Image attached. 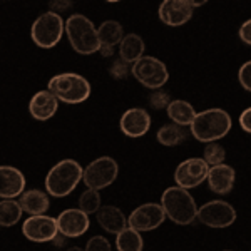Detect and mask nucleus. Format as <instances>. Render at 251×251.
I'll return each mask as SVG.
<instances>
[{"label":"nucleus","mask_w":251,"mask_h":251,"mask_svg":"<svg viewBox=\"0 0 251 251\" xmlns=\"http://www.w3.org/2000/svg\"><path fill=\"white\" fill-rule=\"evenodd\" d=\"M194 139L200 143L211 144L214 141L223 139L231 129V117L225 109H208V111L198 112L196 119L189 126Z\"/></svg>","instance_id":"f257e3e1"},{"label":"nucleus","mask_w":251,"mask_h":251,"mask_svg":"<svg viewBox=\"0 0 251 251\" xmlns=\"http://www.w3.org/2000/svg\"><path fill=\"white\" fill-rule=\"evenodd\" d=\"M161 206H163L166 216L181 226L191 225L200 213L194 198L188 193V189H183L179 186L166 189L161 196Z\"/></svg>","instance_id":"f03ea898"},{"label":"nucleus","mask_w":251,"mask_h":251,"mask_svg":"<svg viewBox=\"0 0 251 251\" xmlns=\"http://www.w3.org/2000/svg\"><path fill=\"white\" fill-rule=\"evenodd\" d=\"M84 177V168L74 159H62L46 176V189L50 196L64 198L77 188Z\"/></svg>","instance_id":"7ed1b4c3"},{"label":"nucleus","mask_w":251,"mask_h":251,"mask_svg":"<svg viewBox=\"0 0 251 251\" xmlns=\"http://www.w3.org/2000/svg\"><path fill=\"white\" fill-rule=\"evenodd\" d=\"M66 34L71 42V47L80 55H91L99 52L100 40L99 32L94 27L92 20L86 15L74 14L66 20Z\"/></svg>","instance_id":"20e7f679"},{"label":"nucleus","mask_w":251,"mask_h":251,"mask_svg":"<svg viewBox=\"0 0 251 251\" xmlns=\"http://www.w3.org/2000/svg\"><path fill=\"white\" fill-rule=\"evenodd\" d=\"M47 91H50L60 102L80 104L91 96V84L80 74L64 72V74H57L49 80Z\"/></svg>","instance_id":"39448f33"},{"label":"nucleus","mask_w":251,"mask_h":251,"mask_svg":"<svg viewBox=\"0 0 251 251\" xmlns=\"http://www.w3.org/2000/svg\"><path fill=\"white\" fill-rule=\"evenodd\" d=\"M64 30H66V22L62 20V17L49 10L46 14L39 15L37 20H34L30 37L37 47L52 49L60 42Z\"/></svg>","instance_id":"423d86ee"},{"label":"nucleus","mask_w":251,"mask_h":251,"mask_svg":"<svg viewBox=\"0 0 251 251\" xmlns=\"http://www.w3.org/2000/svg\"><path fill=\"white\" fill-rule=\"evenodd\" d=\"M117 174H119V166L116 161L109 156H102L92 161L87 168H84L82 183L87 186V189L100 191L114 183Z\"/></svg>","instance_id":"0eeeda50"},{"label":"nucleus","mask_w":251,"mask_h":251,"mask_svg":"<svg viewBox=\"0 0 251 251\" xmlns=\"http://www.w3.org/2000/svg\"><path fill=\"white\" fill-rule=\"evenodd\" d=\"M132 75L137 82H141L148 89H152V91H159L169 79L166 64L151 55H144L143 59L137 60L132 66Z\"/></svg>","instance_id":"6e6552de"},{"label":"nucleus","mask_w":251,"mask_h":251,"mask_svg":"<svg viewBox=\"0 0 251 251\" xmlns=\"http://www.w3.org/2000/svg\"><path fill=\"white\" fill-rule=\"evenodd\" d=\"M198 220L214 229L228 228L236 221V209L223 200H213L201 206Z\"/></svg>","instance_id":"1a4fd4ad"},{"label":"nucleus","mask_w":251,"mask_h":251,"mask_svg":"<svg viewBox=\"0 0 251 251\" xmlns=\"http://www.w3.org/2000/svg\"><path fill=\"white\" fill-rule=\"evenodd\" d=\"M209 168L203 157H189L183 161L174 171V181L179 188L191 189L208 179Z\"/></svg>","instance_id":"9d476101"},{"label":"nucleus","mask_w":251,"mask_h":251,"mask_svg":"<svg viewBox=\"0 0 251 251\" xmlns=\"http://www.w3.org/2000/svg\"><path fill=\"white\" fill-rule=\"evenodd\" d=\"M201 2H194V0H164L159 5V19L161 22L169 27H179L184 25L189 19L193 17V10L196 7L203 5Z\"/></svg>","instance_id":"9b49d317"},{"label":"nucleus","mask_w":251,"mask_h":251,"mask_svg":"<svg viewBox=\"0 0 251 251\" xmlns=\"http://www.w3.org/2000/svg\"><path fill=\"white\" fill-rule=\"evenodd\" d=\"M129 226L136 231H152L159 228L166 220V213L163 206L157 203H146L141 204L129 214Z\"/></svg>","instance_id":"f8f14e48"},{"label":"nucleus","mask_w":251,"mask_h":251,"mask_svg":"<svg viewBox=\"0 0 251 251\" xmlns=\"http://www.w3.org/2000/svg\"><path fill=\"white\" fill-rule=\"evenodd\" d=\"M22 233L27 240L34 243H47L54 241V238L59 234V226H57V218L46 216H30L29 220L24 221L22 225Z\"/></svg>","instance_id":"ddd939ff"},{"label":"nucleus","mask_w":251,"mask_h":251,"mask_svg":"<svg viewBox=\"0 0 251 251\" xmlns=\"http://www.w3.org/2000/svg\"><path fill=\"white\" fill-rule=\"evenodd\" d=\"M57 226L59 233L67 238H79L87 233L91 221H89V214L80 211L79 208H69L64 209L57 216Z\"/></svg>","instance_id":"4468645a"},{"label":"nucleus","mask_w":251,"mask_h":251,"mask_svg":"<svg viewBox=\"0 0 251 251\" xmlns=\"http://www.w3.org/2000/svg\"><path fill=\"white\" fill-rule=\"evenodd\" d=\"M121 131L127 137H143L151 127V116L146 109L132 107L124 112L119 121Z\"/></svg>","instance_id":"2eb2a0df"},{"label":"nucleus","mask_w":251,"mask_h":251,"mask_svg":"<svg viewBox=\"0 0 251 251\" xmlns=\"http://www.w3.org/2000/svg\"><path fill=\"white\" fill-rule=\"evenodd\" d=\"M25 189V176L14 166L0 168V196L2 200H14L22 196Z\"/></svg>","instance_id":"dca6fc26"},{"label":"nucleus","mask_w":251,"mask_h":251,"mask_svg":"<svg viewBox=\"0 0 251 251\" xmlns=\"http://www.w3.org/2000/svg\"><path fill=\"white\" fill-rule=\"evenodd\" d=\"M59 100L50 91H39L32 96L29 102V112L34 119L47 121L57 112Z\"/></svg>","instance_id":"f3484780"},{"label":"nucleus","mask_w":251,"mask_h":251,"mask_svg":"<svg viewBox=\"0 0 251 251\" xmlns=\"http://www.w3.org/2000/svg\"><path fill=\"white\" fill-rule=\"evenodd\" d=\"M206 181H208V186L213 193L228 194L231 193L234 181H236V173L228 164L213 166V168H209V174Z\"/></svg>","instance_id":"a211bd4d"},{"label":"nucleus","mask_w":251,"mask_h":251,"mask_svg":"<svg viewBox=\"0 0 251 251\" xmlns=\"http://www.w3.org/2000/svg\"><path fill=\"white\" fill-rule=\"evenodd\" d=\"M99 226L107 233L119 234L124 231L126 228H129V220L124 216V213L116 206H102L99 209V213L96 214Z\"/></svg>","instance_id":"6ab92c4d"},{"label":"nucleus","mask_w":251,"mask_h":251,"mask_svg":"<svg viewBox=\"0 0 251 251\" xmlns=\"http://www.w3.org/2000/svg\"><path fill=\"white\" fill-rule=\"evenodd\" d=\"M20 206H22L24 213H29L30 216H40L49 209V198L47 193L40 191V189H29L20 196Z\"/></svg>","instance_id":"aec40b11"},{"label":"nucleus","mask_w":251,"mask_h":251,"mask_svg":"<svg viewBox=\"0 0 251 251\" xmlns=\"http://www.w3.org/2000/svg\"><path fill=\"white\" fill-rule=\"evenodd\" d=\"M143 52H144V40L137 34H127L119 46L121 59L127 64H132V66H134L139 59L144 57Z\"/></svg>","instance_id":"412c9836"},{"label":"nucleus","mask_w":251,"mask_h":251,"mask_svg":"<svg viewBox=\"0 0 251 251\" xmlns=\"http://www.w3.org/2000/svg\"><path fill=\"white\" fill-rule=\"evenodd\" d=\"M168 116H169V119H171L174 124L184 127V126H191L193 124V121L196 119L198 112L194 111V107L188 102V100L176 99V100H173V102L169 104Z\"/></svg>","instance_id":"4be33fe9"},{"label":"nucleus","mask_w":251,"mask_h":251,"mask_svg":"<svg viewBox=\"0 0 251 251\" xmlns=\"http://www.w3.org/2000/svg\"><path fill=\"white\" fill-rule=\"evenodd\" d=\"M99 40H100V46H109V47H114L124 40V30L123 25L116 20H106L99 25Z\"/></svg>","instance_id":"5701e85b"},{"label":"nucleus","mask_w":251,"mask_h":251,"mask_svg":"<svg viewBox=\"0 0 251 251\" xmlns=\"http://www.w3.org/2000/svg\"><path fill=\"white\" fill-rule=\"evenodd\" d=\"M144 241L139 231L132 229L131 226L126 228L116 236V248L117 251H143Z\"/></svg>","instance_id":"b1692460"},{"label":"nucleus","mask_w":251,"mask_h":251,"mask_svg":"<svg viewBox=\"0 0 251 251\" xmlns=\"http://www.w3.org/2000/svg\"><path fill=\"white\" fill-rule=\"evenodd\" d=\"M156 139L159 141V144L168 146V148H174V146H179L181 143H184L186 132L177 124H166L157 131Z\"/></svg>","instance_id":"393cba45"},{"label":"nucleus","mask_w":251,"mask_h":251,"mask_svg":"<svg viewBox=\"0 0 251 251\" xmlns=\"http://www.w3.org/2000/svg\"><path fill=\"white\" fill-rule=\"evenodd\" d=\"M22 213H24V209L17 201L2 200V203H0V225H2L3 228L17 225L20 221V218H22Z\"/></svg>","instance_id":"a878e982"},{"label":"nucleus","mask_w":251,"mask_h":251,"mask_svg":"<svg viewBox=\"0 0 251 251\" xmlns=\"http://www.w3.org/2000/svg\"><path fill=\"white\" fill-rule=\"evenodd\" d=\"M79 209L86 214L99 213L100 209V194L94 189H86L79 198Z\"/></svg>","instance_id":"bb28decb"},{"label":"nucleus","mask_w":251,"mask_h":251,"mask_svg":"<svg viewBox=\"0 0 251 251\" xmlns=\"http://www.w3.org/2000/svg\"><path fill=\"white\" fill-rule=\"evenodd\" d=\"M225 157H226V151L223 146H220L218 143H211L204 148V157L203 159L208 163L209 166H220L225 164Z\"/></svg>","instance_id":"cd10ccee"},{"label":"nucleus","mask_w":251,"mask_h":251,"mask_svg":"<svg viewBox=\"0 0 251 251\" xmlns=\"http://www.w3.org/2000/svg\"><path fill=\"white\" fill-rule=\"evenodd\" d=\"M173 100L169 99V94L168 92H164L163 89H159V91H154L151 96H149V104H151L152 109H168L169 104H171Z\"/></svg>","instance_id":"c85d7f7f"},{"label":"nucleus","mask_w":251,"mask_h":251,"mask_svg":"<svg viewBox=\"0 0 251 251\" xmlns=\"http://www.w3.org/2000/svg\"><path fill=\"white\" fill-rule=\"evenodd\" d=\"M129 74H132V69H129V64L124 62L123 59L114 60V64L111 66V75L117 80H123L127 77Z\"/></svg>","instance_id":"c756f323"},{"label":"nucleus","mask_w":251,"mask_h":251,"mask_svg":"<svg viewBox=\"0 0 251 251\" xmlns=\"http://www.w3.org/2000/svg\"><path fill=\"white\" fill-rule=\"evenodd\" d=\"M86 251H111V243H109L107 238L104 236H92L91 240L87 241Z\"/></svg>","instance_id":"7c9ffc66"},{"label":"nucleus","mask_w":251,"mask_h":251,"mask_svg":"<svg viewBox=\"0 0 251 251\" xmlns=\"http://www.w3.org/2000/svg\"><path fill=\"white\" fill-rule=\"evenodd\" d=\"M238 79H240L241 87L246 89L248 92H251V60L245 62L240 67V72H238Z\"/></svg>","instance_id":"2f4dec72"},{"label":"nucleus","mask_w":251,"mask_h":251,"mask_svg":"<svg viewBox=\"0 0 251 251\" xmlns=\"http://www.w3.org/2000/svg\"><path fill=\"white\" fill-rule=\"evenodd\" d=\"M240 39L246 46H251V19L243 22V25L240 27Z\"/></svg>","instance_id":"473e14b6"},{"label":"nucleus","mask_w":251,"mask_h":251,"mask_svg":"<svg viewBox=\"0 0 251 251\" xmlns=\"http://www.w3.org/2000/svg\"><path fill=\"white\" fill-rule=\"evenodd\" d=\"M49 5H50V12H54V14H62L64 10H67L69 7L72 5V2H69V0H52Z\"/></svg>","instance_id":"72a5a7b5"},{"label":"nucleus","mask_w":251,"mask_h":251,"mask_svg":"<svg viewBox=\"0 0 251 251\" xmlns=\"http://www.w3.org/2000/svg\"><path fill=\"white\" fill-rule=\"evenodd\" d=\"M240 126H241L243 131H246L251 134V107L245 109V111L240 114Z\"/></svg>","instance_id":"f704fd0d"},{"label":"nucleus","mask_w":251,"mask_h":251,"mask_svg":"<svg viewBox=\"0 0 251 251\" xmlns=\"http://www.w3.org/2000/svg\"><path fill=\"white\" fill-rule=\"evenodd\" d=\"M99 52H100V55H102V57H111V55H114V47L100 46Z\"/></svg>","instance_id":"c9c22d12"},{"label":"nucleus","mask_w":251,"mask_h":251,"mask_svg":"<svg viewBox=\"0 0 251 251\" xmlns=\"http://www.w3.org/2000/svg\"><path fill=\"white\" fill-rule=\"evenodd\" d=\"M69 240V238L67 236H64V234H57V236H55L54 238V241H52V243H54V245L55 246H57V248H60V246H64V245H66V241Z\"/></svg>","instance_id":"e433bc0d"},{"label":"nucleus","mask_w":251,"mask_h":251,"mask_svg":"<svg viewBox=\"0 0 251 251\" xmlns=\"http://www.w3.org/2000/svg\"><path fill=\"white\" fill-rule=\"evenodd\" d=\"M67 251H86L82 248H77V246H74V248H67Z\"/></svg>","instance_id":"4c0bfd02"},{"label":"nucleus","mask_w":251,"mask_h":251,"mask_svg":"<svg viewBox=\"0 0 251 251\" xmlns=\"http://www.w3.org/2000/svg\"><path fill=\"white\" fill-rule=\"evenodd\" d=\"M226 251H228V250H226Z\"/></svg>","instance_id":"58836bf2"}]
</instances>
